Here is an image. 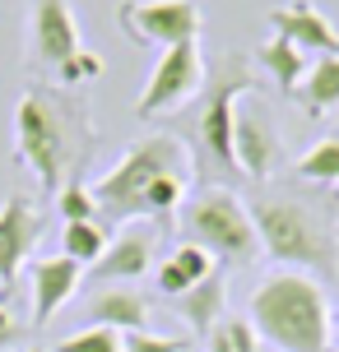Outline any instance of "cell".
Returning <instances> with one entry per match:
<instances>
[{
    "label": "cell",
    "mask_w": 339,
    "mask_h": 352,
    "mask_svg": "<svg viewBox=\"0 0 339 352\" xmlns=\"http://www.w3.org/2000/svg\"><path fill=\"white\" fill-rule=\"evenodd\" d=\"M186 223H191L196 246H205L209 255H223V260H256L260 255L251 209L232 190H200Z\"/></svg>",
    "instance_id": "5"
},
{
    "label": "cell",
    "mask_w": 339,
    "mask_h": 352,
    "mask_svg": "<svg viewBox=\"0 0 339 352\" xmlns=\"http://www.w3.org/2000/svg\"><path fill=\"white\" fill-rule=\"evenodd\" d=\"M251 324L279 352H330V301L307 274H274L251 292Z\"/></svg>",
    "instance_id": "2"
},
{
    "label": "cell",
    "mask_w": 339,
    "mask_h": 352,
    "mask_svg": "<svg viewBox=\"0 0 339 352\" xmlns=\"http://www.w3.org/2000/svg\"><path fill=\"white\" fill-rule=\"evenodd\" d=\"M200 84H205L200 42L167 47V52L158 56L154 74H149V84H144L140 102H135V116H144V121H154V116H167V111H177V107L191 102V98L200 93Z\"/></svg>",
    "instance_id": "6"
},
{
    "label": "cell",
    "mask_w": 339,
    "mask_h": 352,
    "mask_svg": "<svg viewBox=\"0 0 339 352\" xmlns=\"http://www.w3.org/2000/svg\"><path fill=\"white\" fill-rule=\"evenodd\" d=\"M237 88H251V74L228 65V74L214 84L209 102L200 111V144H205V153H209L223 172H237V153H232V116H237L232 93H237Z\"/></svg>",
    "instance_id": "10"
},
{
    "label": "cell",
    "mask_w": 339,
    "mask_h": 352,
    "mask_svg": "<svg viewBox=\"0 0 339 352\" xmlns=\"http://www.w3.org/2000/svg\"><path fill=\"white\" fill-rule=\"evenodd\" d=\"M260 352H279V348H260Z\"/></svg>",
    "instance_id": "30"
},
{
    "label": "cell",
    "mask_w": 339,
    "mask_h": 352,
    "mask_svg": "<svg viewBox=\"0 0 339 352\" xmlns=\"http://www.w3.org/2000/svg\"><path fill=\"white\" fill-rule=\"evenodd\" d=\"M191 287H196V283L181 274V264H177V260H163V269H158V292H163V297L177 301L181 292H191Z\"/></svg>",
    "instance_id": "25"
},
{
    "label": "cell",
    "mask_w": 339,
    "mask_h": 352,
    "mask_svg": "<svg viewBox=\"0 0 339 352\" xmlns=\"http://www.w3.org/2000/svg\"><path fill=\"white\" fill-rule=\"evenodd\" d=\"M33 352H47V348H33Z\"/></svg>",
    "instance_id": "31"
},
{
    "label": "cell",
    "mask_w": 339,
    "mask_h": 352,
    "mask_svg": "<svg viewBox=\"0 0 339 352\" xmlns=\"http://www.w3.org/2000/svg\"><path fill=\"white\" fill-rule=\"evenodd\" d=\"M98 70H103V60H98L93 52H79V56L70 60V65L61 70V79H65V84H79V79H93Z\"/></svg>",
    "instance_id": "26"
},
{
    "label": "cell",
    "mask_w": 339,
    "mask_h": 352,
    "mask_svg": "<svg viewBox=\"0 0 339 352\" xmlns=\"http://www.w3.org/2000/svg\"><path fill=\"white\" fill-rule=\"evenodd\" d=\"M181 348H186L181 338H163V334H149V329L121 334V352H181Z\"/></svg>",
    "instance_id": "24"
},
{
    "label": "cell",
    "mask_w": 339,
    "mask_h": 352,
    "mask_svg": "<svg viewBox=\"0 0 339 352\" xmlns=\"http://www.w3.org/2000/svg\"><path fill=\"white\" fill-rule=\"evenodd\" d=\"M330 334H335V343H339V316H335V324H330Z\"/></svg>",
    "instance_id": "29"
},
{
    "label": "cell",
    "mask_w": 339,
    "mask_h": 352,
    "mask_svg": "<svg viewBox=\"0 0 339 352\" xmlns=\"http://www.w3.org/2000/svg\"><path fill=\"white\" fill-rule=\"evenodd\" d=\"M56 352H121V334L107 329V324H89V329H79V334L61 338Z\"/></svg>",
    "instance_id": "21"
},
{
    "label": "cell",
    "mask_w": 339,
    "mask_h": 352,
    "mask_svg": "<svg viewBox=\"0 0 339 352\" xmlns=\"http://www.w3.org/2000/svg\"><path fill=\"white\" fill-rule=\"evenodd\" d=\"M37 236H42V213L23 195H10L0 204V287H14L19 269L33 260Z\"/></svg>",
    "instance_id": "9"
},
{
    "label": "cell",
    "mask_w": 339,
    "mask_h": 352,
    "mask_svg": "<svg viewBox=\"0 0 339 352\" xmlns=\"http://www.w3.org/2000/svg\"><path fill=\"white\" fill-rule=\"evenodd\" d=\"M79 278H84V269L65 255L33 260V329L52 324V316L79 292Z\"/></svg>",
    "instance_id": "13"
},
{
    "label": "cell",
    "mask_w": 339,
    "mask_h": 352,
    "mask_svg": "<svg viewBox=\"0 0 339 352\" xmlns=\"http://www.w3.org/2000/svg\"><path fill=\"white\" fill-rule=\"evenodd\" d=\"M298 176H302V181H316V186L339 181V140H325V144H316L311 153H302V158H298Z\"/></svg>",
    "instance_id": "20"
},
{
    "label": "cell",
    "mask_w": 339,
    "mask_h": 352,
    "mask_svg": "<svg viewBox=\"0 0 339 352\" xmlns=\"http://www.w3.org/2000/svg\"><path fill=\"white\" fill-rule=\"evenodd\" d=\"M269 28L274 37H288L298 52H321V56H339V33L335 23L311 5V0H293V5H279L269 10Z\"/></svg>",
    "instance_id": "12"
},
{
    "label": "cell",
    "mask_w": 339,
    "mask_h": 352,
    "mask_svg": "<svg viewBox=\"0 0 339 352\" xmlns=\"http://www.w3.org/2000/svg\"><path fill=\"white\" fill-rule=\"evenodd\" d=\"M56 209L65 223H98V204H93V190L84 186H65V190L56 195Z\"/></svg>",
    "instance_id": "22"
},
{
    "label": "cell",
    "mask_w": 339,
    "mask_h": 352,
    "mask_svg": "<svg viewBox=\"0 0 339 352\" xmlns=\"http://www.w3.org/2000/svg\"><path fill=\"white\" fill-rule=\"evenodd\" d=\"M23 334H28V329H23V324H19V320L0 306V352H10L14 343H23Z\"/></svg>",
    "instance_id": "27"
},
{
    "label": "cell",
    "mask_w": 339,
    "mask_h": 352,
    "mask_svg": "<svg viewBox=\"0 0 339 352\" xmlns=\"http://www.w3.org/2000/svg\"><path fill=\"white\" fill-rule=\"evenodd\" d=\"M232 153H237V167H242L251 181H265V176L284 162V140H279V130L269 125L265 107L247 102L232 116Z\"/></svg>",
    "instance_id": "8"
},
{
    "label": "cell",
    "mask_w": 339,
    "mask_h": 352,
    "mask_svg": "<svg viewBox=\"0 0 339 352\" xmlns=\"http://www.w3.org/2000/svg\"><path fill=\"white\" fill-rule=\"evenodd\" d=\"M33 56L52 70H65L79 56V28H74L70 0H33Z\"/></svg>",
    "instance_id": "11"
},
{
    "label": "cell",
    "mask_w": 339,
    "mask_h": 352,
    "mask_svg": "<svg viewBox=\"0 0 339 352\" xmlns=\"http://www.w3.org/2000/svg\"><path fill=\"white\" fill-rule=\"evenodd\" d=\"M107 228L103 223H65L61 232V255L74 260L79 269H93V264L103 260V250H107Z\"/></svg>",
    "instance_id": "19"
},
{
    "label": "cell",
    "mask_w": 339,
    "mask_h": 352,
    "mask_svg": "<svg viewBox=\"0 0 339 352\" xmlns=\"http://www.w3.org/2000/svg\"><path fill=\"white\" fill-rule=\"evenodd\" d=\"M223 306H228V278H223V269H214L209 278H200L191 292L177 297V316L196 334H214V324H223Z\"/></svg>",
    "instance_id": "15"
},
{
    "label": "cell",
    "mask_w": 339,
    "mask_h": 352,
    "mask_svg": "<svg viewBox=\"0 0 339 352\" xmlns=\"http://www.w3.org/2000/svg\"><path fill=\"white\" fill-rule=\"evenodd\" d=\"M209 352H237L228 343V329H223V324H214V334H209Z\"/></svg>",
    "instance_id": "28"
},
{
    "label": "cell",
    "mask_w": 339,
    "mask_h": 352,
    "mask_svg": "<svg viewBox=\"0 0 339 352\" xmlns=\"http://www.w3.org/2000/svg\"><path fill=\"white\" fill-rule=\"evenodd\" d=\"M186 186H191L186 144L177 135H149L107 176H98L93 204H98V218L107 223H135V218L172 223L177 204L186 199Z\"/></svg>",
    "instance_id": "1"
},
{
    "label": "cell",
    "mask_w": 339,
    "mask_h": 352,
    "mask_svg": "<svg viewBox=\"0 0 339 352\" xmlns=\"http://www.w3.org/2000/svg\"><path fill=\"white\" fill-rule=\"evenodd\" d=\"M89 316L93 324H107L116 334H140V329H149V301L130 287H107L89 301Z\"/></svg>",
    "instance_id": "16"
},
{
    "label": "cell",
    "mask_w": 339,
    "mask_h": 352,
    "mask_svg": "<svg viewBox=\"0 0 339 352\" xmlns=\"http://www.w3.org/2000/svg\"><path fill=\"white\" fill-rule=\"evenodd\" d=\"M116 19L135 42H149V47H163V52L200 37L196 0H130V5L116 10Z\"/></svg>",
    "instance_id": "7"
},
{
    "label": "cell",
    "mask_w": 339,
    "mask_h": 352,
    "mask_svg": "<svg viewBox=\"0 0 339 352\" xmlns=\"http://www.w3.org/2000/svg\"><path fill=\"white\" fill-rule=\"evenodd\" d=\"M298 98H302V107L311 116L339 107V56H321V60L307 65V79H302V88H298Z\"/></svg>",
    "instance_id": "17"
},
{
    "label": "cell",
    "mask_w": 339,
    "mask_h": 352,
    "mask_svg": "<svg viewBox=\"0 0 339 352\" xmlns=\"http://www.w3.org/2000/svg\"><path fill=\"white\" fill-rule=\"evenodd\" d=\"M79 125V111L70 116V107L52 98L47 88H33L19 98L14 111V144L19 158L37 172V186L47 195L65 190V176L74 172V158H79V144H74V130Z\"/></svg>",
    "instance_id": "3"
},
{
    "label": "cell",
    "mask_w": 339,
    "mask_h": 352,
    "mask_svg": "<svg viewBox=\"0 0 339 352\" xmlns=\"http://www.w3.org/2000/svg\"><path fill=\"white\" fill-rule=\"evenodd\" d=\"M251 223H256L260 250L269 260L311 269L321 278H335V269H339L335 236L307 204H298V199H256L251 204Z\"/></svg>",
    "instance_id": "4"
},
{
    "label": "cell",
    "mask_w": 339,
    "mask_h": 352,
    "mask_svg": "<svg viewBox=\"0 0 339 352\" xmlns=\"http://www.w3.org/2000/svg\"><path fill=\"white\" fill-rule=\"evenodd\" d=\"M172 260L181 264V274H186L191 283H200V278H209V274H214V255H209L205 246H196V241L177 246V250H172Z\"/></svg>",
    "instance_id": "23"
},
{
    "label": "cell",
    "mask_w": 339,
    "mask_h": 352,
    "mask_svg": "<svg viewBox=\"0 0 339 352\" xmlns=\"http://www.w3.org/2000/svg\"><path fill=\"white\" fill-rule=\"evenodd\" d=\"M256 56H260V65L274 74V84L284 88V93H298V88H302L307 65H311V60H307V52H298L288 37H274V42H265Z\"/></svg>",
    "instance_id": "18"
},
{
    "label": "cell",
    "mask_w": 339,
    "mask_h": 352,
    "mask_svg": "<svg viewBox=\"0 0 339 352\" xmlns=\"http://www.w3.org/2000/svg\"><path fill=\"white\" fill-rule=\"evenodd\" d=\"M154 260V232L149 228H125L121 236H112L103 260L93 264L98 278H144Z\"/></svg>",
    "instance_id": "14"
}]
</instances>
